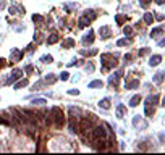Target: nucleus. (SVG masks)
Segmentation results:
<instances>
[{
    "label": "nucleus",
    "mask_w": 165,
    "mask_h": 155,
    "mask_svg": "<svg viewBox=\"0 0 165 155\" xmlns=\"http://www.w3.org/2000/svg\"><path fill=\"white\" fill-rule=\"evenodd\" d=\"M92 42H94V33H92V31H89V33H87V34L83 37V44H84V45H91Z\"/></svg>",
    "instance_id": "20e7f679"
},
{
    "label": "nucleus",
    "mask_w": 165,
    "mask_h": 155,
    "mask_svg": "<svg viewBox=\"0 0 165 155\" xmlns=\"http://www.w3.org/2000/svg\"><path fill=\"white\" fill-rule=\"evenodd\" d=\"M89 23H91V19H89V18L83 16V18H79L78 26H79V27H86V26H89Z\"/></svg>",
    "instance_id": "9d476101"
},
{
    "label": "nucleus",
    "mask_w": 165,
    "mask_h": 155,
    "mask_svg": "<svg viewBox=\"0 0 165 155\" xmlns=\"http://www.w3.org/2000/svg\"><path fill=\"white\" fill-rule=\"evenodd\" d=\"M99 34H100V37H102V39H107L108 36H110V27H108V26H100Z\"/></svg>",
    "instance_id": "423d86ee"
},
{
    "label": "nucleus",
    "mask_w": 165,
    "mask_h": 155,
    "mask_svg": "<svg viewBox=\"0 0 165 155\" xmlns=\"http://www.w3.org/2000/svg\"><path fill=\"white\" fill-rule=\"evenodd\" d=\"M68 94H70V95H78L79 90L78 89H71V90H68Z\"/></svg>",
    "instance_id": "f704fd0d"
},
{
    "label": "nucleus",
    "mask_w": 165,
    "mask_h": 155,
    "mask_svg": "<svg viewBox=\"0 0 165 155\" xmlns=\"http://www.w3.org/2000/svg\"><path fill=\"white\" fill-rule=\"evenodd\" d=\"M42 86H44V81H39L37 84H34V86H33V90H36V89H41Z\"/></svg>",
    "instance_id": "2f4dec72"
},
{
    "label": "nucleus",
    "mask_w": 165,
    "mask_h": 155,
    "mask_svg": "<svg viewBox=\"0 0 165 155\" xmlns=\"http://www.w3.org/2000/svg\"><path fill=\"white\" fill-rule=\"evenodd\" d=\"M21 76H23V71H21V70H18V68L13 70V71H11V74H10V78L7 79V84H13V82L18 81Z\"/></svg>",
    "instance_id": "7ed1b4c3"
},
{
    "label": "nucleus",
    "mask_w": 165,
    "mask_h": 155,
    "mask_svg": "<svg viewBox=\"0 0 165 155\" xmlns=\"http://www.w3.org/2000/svg\"><path fill=\"white\" fill-rule=\"evenodd\" d=\"M123 33H125V36H131V34H133V29H131L130 26H126V27L123 29Z\"/></svg>",
    "instance_id": "7c9ffc66"
},
{
    "label": "nucleus",
    "mask_w": 165,
    "mask_h": 155,
    "mask_svg": "<svg viewBox=\"0 0 165 155\" xmlns=\"http://www.w3.org/2000/svg\"><path fill=\"white\" fill-rule=\"evenodd\" d=\"M151 102H159V95H152V97H149L147 100H146V103H151Z\"/></svg>",
    "instance_id": "a878e982"
},
{
    "label": "nucleus",
    "mask_w": 165,
    "mask_h": 155,
    "mask_svg": "<svg viewBox=\"0 0 165 155\" xmlns=\"http://www.w3.org/2000/svg\"><path fill=\"white\" fill-rule=\"evenodd\" d=\"M31 71H33V66H31V65L26 66V73H31Z\"/></svg>",
    "instance_id": "58836bf2"
},
{
    "label": "nucleus",
    "mask_w": 165,
    "mask_h": 155,
    "mask_svg": "<svg viewBox=\"0 0 165 155\" xmlns=\"http://www.w3.org/2000/svg\"><path fill=\"white\" fill-rule=\"evenodd\" d=\"M33 21H34V23H42L44 18L41 16V15H34V16H33Z\"/></svg>",
    "instance_id": "cd10ccee"
},
{
    "label": "nucleus",
    "mask_w": 165,
    "mask_h": 155,
    "mask_svg": "<svg viewBox=\"0 0 165 155\" xmlns=\"http://www.w3.org/2000/svg\"><path fill=\"white\" fill-rule=\"evenodd\" d=\"M160 62H162V55H152L151 60H149V65L157 66V65H160Z\"/></svg>",
    "instance_id": "39448f33"
},
{
    "label": "nucleus",
    "mask_w": 165,
    "mask_h": 155,
    "mask_svg": "<svg viewBox=\"0 0 165 155\" xmlns=\"http://www.w3.org/2000/svg\"><path fill=\"white\" fill-rule=\"evenodd\" d=\"M99 107H102V108H110V99L105 97V99H102V100L99 102Z\"/></svg>",
    "instance_id": "2eb2a0df"
},
{
    "label": "nucleus",
    "mask_w": 165,
    "mask_h": 155,
    "mask_svg": "<svg viewBox=\"0 0 165 155\" xmlns=\"http://www.w3.org/2000/svg\"><path fill=\"white\" fill-rule=\"evenodd\" d=\"M25 86H28V79H21L19 82L15 84V89H21V87H25Z\"/></svg>",
    "instance_id": "4be33fe9"
},
{
    "label": "nucleus",
    "mask_w": 165,
    "mask_h": 155,
    "mask_svg": "<svg viewBox=\"0 0 165 155\" xmlns=\"http://www.w3.org/2000/svg\"><path fill=\"white\" fill-rule=\"evenodd\" d=\"M75 45V39H65V41L62 42V47L63 49H70V47Z\"/></svg>",
    "instance_id": "4468645a"
},
{
    "label": "nucleus",
    "mask_w": 165,
    "mask_h": 155,
    "mask_svg": "<svg viewBox=\"0 0 165 155\" xmlns=\"http://www.w3.org/2000/svg\"><path fill=\"white\" fill-rule=\"evenodd\" d=\"M84 16H89V19H94V16H96V15H94V11H92V10H86V11H84Z\"/></svg>",
    "instance_id": "b1692460"
},
{
    "label": "nucleus",
    "mask_w": 165,
    "mask_h": 155,
    "mask_svg": "<svg viewBox=\"0 0 165 155\" xmlns=\"http://www.w3.org/2000/svg\"><path fill=\"white\" fill-rule=\"evenodd\" d=\"M136 123H139V121H138V116H134V120H133V125H136ZM143 126L146 128V123H143Z\"/></svg>",
    "instance_id": "e433bc0d"
},
{
    "label": "nucleus",
    "mask_w": 165,
    "mask_h": 155,
    "mask_svg": "<svg viewBox=\"0 0 165 155\" xmlns=\"http://www.w3.org/2000/svg\"><path fill=\"white\" fill-rule=\"evenodd\" d=\"M57 42H58V34L57 33H52L49 36V39H47V44H50V45H52V44H57Z\"/></svg>",
    "instance_id": "ddd939ff"
},
{
    "label": "nucleus",
    "mask_w": 165,
    "mask_h": 155,
    "mask_svg": "<svg viewBox=\"0 0 165 155\" xmlns=\"http://www.w3.org/2000/svg\"><path fill=\"white\" fill-rule=\"evenodd\" d=\"M144 21H146V24H152V21H154V15H152V13H146V15H144Z\"/></svg>",
    "instance_id": "aec40b11"
},
{
    "label": "nucleus",
    "mask_w": 165,
    "mask_h": 155,
    "mask_svg": "<svg viewBox=\"0 0 165 155\" xmlns=\"http://www.w3.org/2000/svg\"><path fill=\"white\" fill-rule=\"evenodd\" d=\"M96 53H97V50H96V49H92V50H83V55H89V57H91V55H96Z\"/></svg>",
    "instance_id": "bb28decb"
},
{
    "label": "nucleus",
    "mask_w": 165,
    "mask_h": 155,
    "mask_svg": "<svg viewBox=\"0 0 165 155\" xmlns=\"http://www.w3.org/2000/svg\"><path fill=\"white\" fill-rule=\"evenodd\" d=\"M155 3H159V5H162V3H164V0H155Z\"/></svg>",
    "instance_id": "ea45409f"
},
{
    "label": "nucleus",
    "mask_w": 165,
    "mask_h": 155,
    "mask_svg": "<svg viewBox=\"0 0 165 155\" xmlns=\"http://www.w3.org/2000/svg\"><path fill=\"white\" fill-rule=\"evenodd\" d=\"M52 60H54V58H52L50 55H44V57H41V62H49L50 63Z\"/></svg>",
    "instance_id": "c756f323"
},
{
    "label": "nucleus",
    "mask_w": 165,
    "mask_h": 155,
    "mask_svg": "<svg viewBox=\"0 0 165 155\" xmlns=\"http://www.w3.org/2000/svg\"><path fill=\"white\" fill-rule=\"evenodd\" d=\"M57 81V78H55V74H47L46 79H44V84H54V82Z\"/></svg>",
    "instance_id": "9b49d317"
},
{
    "label": "nucleus",
    "mask_w": 165,
    "mask_h": 155,
    "mask_svg": "<svg viewBox=\"0 0 165 155\" xmlns=\"http://www.w3.org/2000/svg\"><path fill=\"white\" fill-rule=\"evenodd\" d=\"M146 52H147V49H141V50L138 52V53H139V55H144V53H146Z\"/></svg>",
    "instance_id": "4c0bfd02"
},
{
    "label": "nucleus",
    "mask_w": 165,
    "mask_h": 155,
    "mask_svg": "<svg viewBox=\"0 0 165 155\" xmlns=\"http://www.w3.org/2000/svg\"><path fill=\"white\" fill-rule=\"evenodd\" d=\"M154 112H155L154 107H151V103H146V110H144V113H146L147 116H152V115H154Z\"/></svg>",
    "instance_id": "dca6fc26"
},
{
    "label": "nucleus",
    "mask_w": 165,
    "mask_h": 155,
    "mask_svg": "<svg viewBox=\"0 0 165 155\" xmlns=\"http://www.w3.org/2000/svg\"><path fill=\"white\" fill-rule=\"evenodd\" d=\"M125 113H126V107H125L123 103H120V105L116 107V116H118V118H123Z\"/></svg>",
    "instance_id": "6e6552de"
},
{
    "label": "nucleus",
    "mask_w": 165,
    "mask_h": 155,
    "mask_svg": "<svg viewBox=\"0 0 165 155\" xmlns=\"http://www.w3.org/2000/svg\"><path fill=\"white\" fill-rule=\"evenodd\" d=\"M115 19H116V23H118V24H122V23H123V19H125V18L122 16V15H116V18H115Z\"/></svg>",
    "instance_id": "72a5a7b5"
},
{
    "label": "nucleus",
    "mask_w": 165,
    "mask_h": 155,
    "mask_svg": "<svg viewBox=\"0 0 165 155\" xmlns=\"http://www.w3.org/2000/svg\"><path fill=\"white\" fill-rule=\"evenodd\" d=\"M126 44H128L126 39H120V41H116V45L118 47H123V45H126Z\"/></svg>",
    "instance_id": "c85d7f7f"
},
{
    "label": "nucleus",
    "mask_w": 165,
    "mask_h": 155,
    "mask_svg": "<svg viewBox=\"0 0 165 155\" xmlns=\"http://www.w3.org/2000/svg\"><path fill=\"white\" fill-rule=\"evenodd\" d=\"M60 79H62V81H66V79H68V73H66V71H63V73L60 74Z\"/></svg>",
    "instance_id": "473e14b6"
},
{
    "label": "nucleus",
    "mask_w": 165,
    "mask_h": 155,
    "mask_svg": "<svg viewBox=\"0 0 165 155\" xmlns=\"http://www.w3.org/2000/svg\"><path fill=\"white\" fill-rule=\"evenodd\" d=\"M21 13H25V8H23V7H18V5L10 7V15H21Z\"/></svg>",
    "instance_id": "0eeeda50"
},
{
    "label": "nucleus",
    "mask_w": 165,
    "mask_h": 155,
    "mask_svg": "<svg viewBox=\"0 0 165 155\" xmlns=\"http://www.w3.org/2000/svg\"><path fill=\"white\" fill-rule=\"evenodd\" d=\"M86 71H94V66H92V63H87V66H86Z\"/></svg>",
    "instance_id": "c9c22d12"
},
{
    "label": "nucleus",
    "mask_w": 165,
    "mask_h": 155,
    "mask_svg": "<svg viewBox=\"0 0 165 155\" xmlns=\"http://www.w3.org/2000/svg\"><path fill=\"white\" fill-rule=\"evenodd\" d=\"M21 57H23V52H19L18 49L11 50V60H19Z\"/></svg>",
    "instance_id": "f8f14e48"
},
{
    "label": "nucleus",
    "mask_w": 165,
    "mask_h": 155,
    "mask_svg": "<svg viewBox=\"0 0 165 155\" xmlns=\"http://www.w3.org/2000/svg\"><path fill=\"white\" fill-rule=\"evenodd\" d=\"M89 87H91V89H96V87H102V81H100V79H94V81L89 82Z\"/></svg>",
    "instance_id": "a211bd4d"
},
{
    "label": "nucleus",
    "mask_w": 165,
    "mask_h": 155,
    "mask_svg": "<svg viewBox=\"0 0 165 155\" xmlns=\"http://www.w3.org/2000/svg\"><path fill=\"white\" fill-rule=\"evenodd\" d=\"M33 103L34 105H44V103H46V99H34Z\"/></svg>",
    "instance_id": "393cba45"
},
{
    "label": "nucleus",
    "mask_w": 165,
    "mask_h": 155,
    "mask_svg": "<svg viewBox=\"0 0 165 155\" xmlns=\"http://www.w3.org/2000/svg\"><path fill=\"white\" fill-rule=\"evenodd\" d=\"M139 102H141V95H139V94L133 95V97L130 99V107H138Z\"/></svg>",
    "instance_id": "1a4fd4ad"
},
{
    "label": "nucleus",
    "mask_w": 165,
    "mask_h": 155,
    "mask_svg": "<svg viewBox=\"0 0 165 155\" xmlns=\"http://www.w3.org/2000/svg\"><path fill=\"white\" fill-rule=\"evenodd\" d=\"M138 86H139V81H131L126 84V89H136Z\"/></svg>",
    "instance_id": "5701e85b"
},
{
    "label": "nucleus",
    "mask_w": 165,
    "mask_h": 155,
    "mask_svg": "<svg viewBox=\"0 0 165 155\" xmlns=\"http://www.w3.org/2000/svg\"><path fill=\"white\" fill-rule=\"evenodd\" d=\"M164 71H159V73H157L155 74V76H154V81L157 82V84H162V81H164Z\"/></svg>",
    "instance_id": "f3484780"
},
{
    "label": "nucleus",
    "mask_w": 165,
    "mask_h": 155,
    "mask_svg": "<svg viewBox=\"0 0 165 155\" xmlns=\"http://www.w3.org/2000/svg\"><path fill=\"white\" fill-rule=\"evenodd\" d=\"M78 128H79V126L76 125V121L71 120L70 121V133H78Z\"/></svg>",
    "instance_id": "412c9836"
},
{
    "label": "nucleus",
    "mask_w": 165,
    "mask_h": 155,
    "mask_svg": "<svg viewBox=\"0 0 165 155\" xmlns=\"http://www.w3.org/2000/svg\"><path fill=\"white\" fill-rule=\"evenodd\" d=\"M92 137H94V139H105L107 137V131L104 129L102 125L96 126V128L92 129Z\"/></svg>",
    "instance_id": "f03ea898"
},
{
    "label": "nucleus",
    "mask_w": 165,
    "mask_h": 155,
    "mask_svg": "<svg viewBox=\"0 0 165 155\" xmlns=\"http://www.w3.org/2000/svg\"><path fill=\"white\" fill-rule=\"evenodd\" d=\"M50 113H52V118H54V125L57 126V128H62V126L65 125V115H63V112L58 107H54Z\"/></svg>",
    "instance_id": "f257e3e1"
},
{
    "label": "nucleus",
    "mask_w": 165,
    "mask_h": 155,
    "mask_svg": "<svg viewBox=\"0 0 165 155\" xmlns=\"http://www.w3.org/2000/svg\"><path fill=\"white\" fill-rule=\"evenodd\" d=\"M5 7V2H0V8H3Z\"/></svg>",
    "instance_id": "a19ab883"
},
{
    "label": "nucleus",
    "mask_w": 165,
    "mask_h": 155,
    "mask_svg": "<svg viewBox=\"0 0 165 155\" xmlns=\"http://www.w3.org/2000/svg\"><path fill=\"white\" fill-rule=\"evenodd\" d=\"M162 33H164V27L159 26V27H155V29L151 31V37H155V36H159V34H162Z\"/></svg>",
    "instance_id": "6ab92c4d"
}]
</instances>
